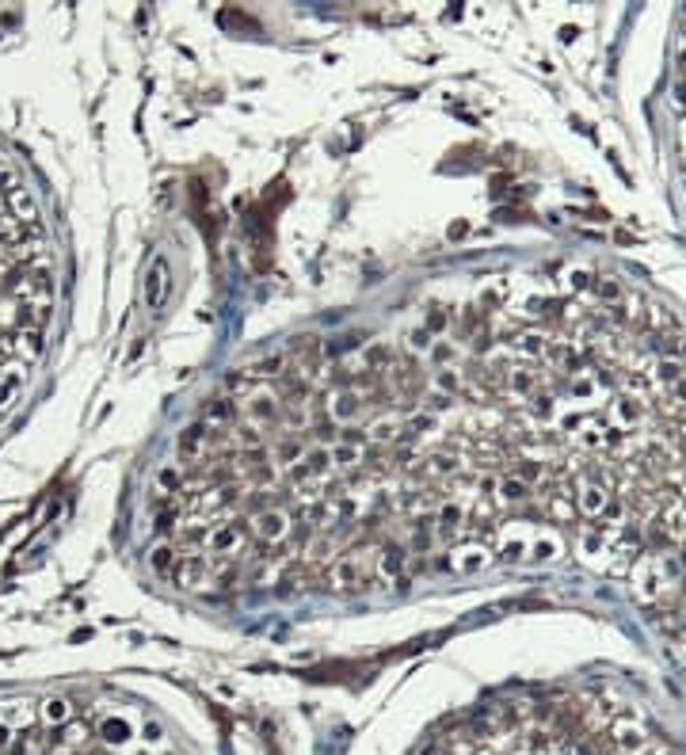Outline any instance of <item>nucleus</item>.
Listing matches in <instances>:
<instances>
[{"mask_svg":"<svg viewBox=\"0 0 686 755\" xmlns=\"http://www.w3.org/2000/svg\"><path fill=\"white\" fill-rule=\"evenodd\" d=\"M153 523L198 595L572 561L686 645V332L557 264L301 336L195 416Z\"/></svg>","mask_w":686,"mask_h":755,"instance_id":"1","label":"nucleus"},{"mask_svg":"<svg viewBox=\"0 0 686 755\" xmlns=\"http://www.w3.org/2000/svg\"><path fill=\"white\" fill-rule=\"evenodd\" d=\"M420 755H679L640 709L603 691H519L454 721Z\"/></svg>","mask_w":686,"mask_h":755,"instance_id":"2","label":"nucleus"},{"mask_svg":"<svg viewBox=\"0 0 686 755\" xmlns=\"http://www.w3.org/2000/svg\"><path fill=\"white\" fill-rule=\"evenodd\" d=\"M57 245L27 172L0 153V423L20 409L54 332Z\"/></svg>","mask_w":686,"mask_h":755,"instance_id":"3","label":"nucleus"}]
</instances>
